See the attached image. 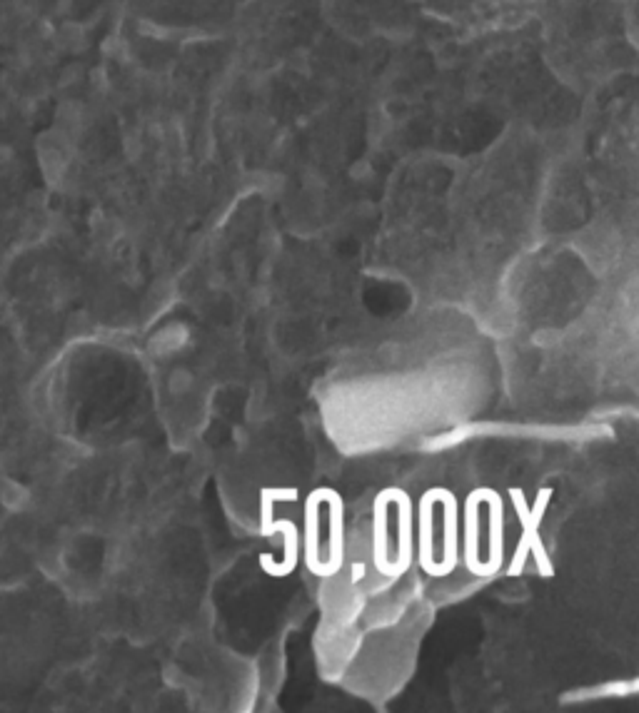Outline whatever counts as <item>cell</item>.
Wrapping results in <instances>:
<instances>
[{"label": "cell", "instance_id": "cell-3", "mask_svg": "<svg viewBox=\"0 0 639 713\" xmlns=\"http://www.w3.org/2000/svg\"><path fill=\"white\" fill-rule=\"evenodd\" d=\"M440 504L445 507V554H442L440 576H447L455 571L457 561H460V549H457V539H460V504H457L455 494L450 489L440 487Z\"/></svg>", "mask_w": 639, "mask_h": 713}, {"label": "cell", "instance_id": "cell-11", "mask_svg": "<svg viewBox=\"0 0 639 713\" xmlns=\"http://www.w3.org/2000/svg\"><path fill=\"white\" fill-rule=\"evenodd\" d=\"M273 504H275V499H273V494H270V489L265 487V489H260V536L263 539H270L273 536Z\"/></svg>", "mask_w": 639, "mask_h": 713}, {"label": "cell", "instance_id": "cell-6", "mask_svg": "<svg viewBox=\"0 0 639 713\" xmlns=\"http://www.w3.org/2000/svg\"><path fill=\"white\" fill-rule=\"evenodd\" d=\"M440 502V487H432L420 499V566L430 576L440 579V564L432 556V509Z\"/></svg>", "mask_w": 639, "mask_h": 713}, {"label": "cell", "instance_id": "cell-8", "mask_svg": "<svg viewBox=\"0 0 639 713\" xmlns=\"http://www.w3.org/2000/svg\"><path fill=\"white\" fill-rule=\"evenodd\" d=\"M482 499L490 504V561H487V579L500 571L502 561H505V539H502V519H505V509H502V499L495 489L482 487Z\"/></svg>", "mask_w": 639, "mask_h": 713}, {"label": "cell", "instance_id": "cell-1", "mask_svg": "<svg viewBox=\"0 0 639 713\" xmlns=\"http://www.w3.org/2000/svg\"><path fill=\"white\" fill-rule=\"evenodd\" d=\"M550 497H552V489H540L535 507L530 509L525 502V492H522V489H510V499H512V504H515L517 519H520V524H522L520 544H517L515 559H512L510 569H507V574L510 576L522 574V569H525V561L530 554H535L537 569H540V574L545 576V579H550V576L555 574V569H552L550 559H547V551H545V546H542V539H540V524H542V517H545L547 504H550Z\"/></svg>", "mask_w": 639, "mask_h": 713}, {"label": "cell", "instance_id": "cell-10", "mask_svg": "<svg viewBox=\"0 0 639 713\" xmlns=\"http://www.w3.org/2000/svg\"><path fill=\"white\" fill-rule=\"evenodd\" d=\"M320 502H325L322 497V489H315L310 492L308 502H305V561H308V569L313 571L320 579H327L325 574V564L318 561V512H320Z\"/></svg>", "mask_w": 639, "mask_h": 713}, {"label": "cell", "instance_id": "cell-4", "mask_svg": "<svg viewBox=\"0 0 639 713\" xmlns=\"http://www.w3.org/2000/svg\"><path fill=\"white\" fill-rule=\"evenodd\" d=\"M322 497L330 504V561L325 564V574L330 579L332 574H337L345 559V519H342V497L335 489H322Z\"/></svg>", "mask_w": 639, "mask_h": 713}, {"label": "cell", "instance_id": "cell-9", "mask_svg": "<svg viewBox=\"0 0 639 713\" xmlns=\"http://www.w3.org/2000/svg\"><path fill=\"white\" fill-rule=\"evenodd\" d=\"M480 502L482 499V489H475V492L467 497L465 502V564L467 569L472 571L480 579H487V564H482L477 559V519H480Z\"/></svg>", "mask_w": 639, "mask_h": 713}, {"label": "cell", "instance_id": "cell-7", "mask_svg": "<svg viewBox=\"0 0 639 713\" xmlns=\"http://www.w3.org/2000/svg\"><path fill=\"white\" fill-rule=\"evenodd\" d=\"M395 504L397 519H400V524H397V529H400V551H397L392 579H400V576L407 574L412 564V499L400 487H395Z\"/></svg>", "mask_w": 639, "mask_h": 713}, {"label": "cell", "instance_id": "cell-13", "mask_svg": "<svg viewBox=\"0 0 639 713\" xmlns=\"http://www.w3.org/2000/svg\"><path fill=\"white\" fill-rule=\"evenodd\" d=\"M360 576H362V564H355V579H352V581H357Z\"/></svg>", "mask_w": 639, "mask_h": 713}, {"label": "cell", "instance_id": "cell-5", "mask_svg": "<svg viewBox=\"0 0 639 713\" xmlns=\"http://www.w3.org/2000/svg\"><path fill=\"white\" fill-rule=\"evenodd\" d=\"M273 532L285 534V559L283 564H275L273 556L260 554V566H263L265 574L273 576V579H285V576L293 574L295 566H298V554H300L298 527H295L293 522H288V519H280V522L273 524Z\"/></svg>", "mask_w": 639, "mask_h": 713}, {"label": "cell", "instance_id": "cell-12", "mask_svg": "<svg viewBox=\"0 0 639 713\" xmlns=\"http://www.w3.org/2000/svg\"><path fill=\"white\" fill-rule=\"evenodd\" d=\"M268 489H270V494H273L275 502H298V499H300V492H298V489H293V487H288V489L268 487Z\"/></svg>", "mask_w": 639, "mask_h": 713}, {"label": "cell", "instance_id": "cell-2", "mask_svg": "<svg viewBox=\"0 0 639 713\" xmlns=\"http://www.w3.org/2000/svg\"><path fill=\"white\" fill-rule=\"evenodd\" d=\"M395 502V487L382 489L375 497V504H372V559H375V569L380 571L382 576L392 579V571H395V564L387 559V541H385V527H387V504Z\"/></svg>", "mask_w": 639, "mask_h": 713}]
</instances>
